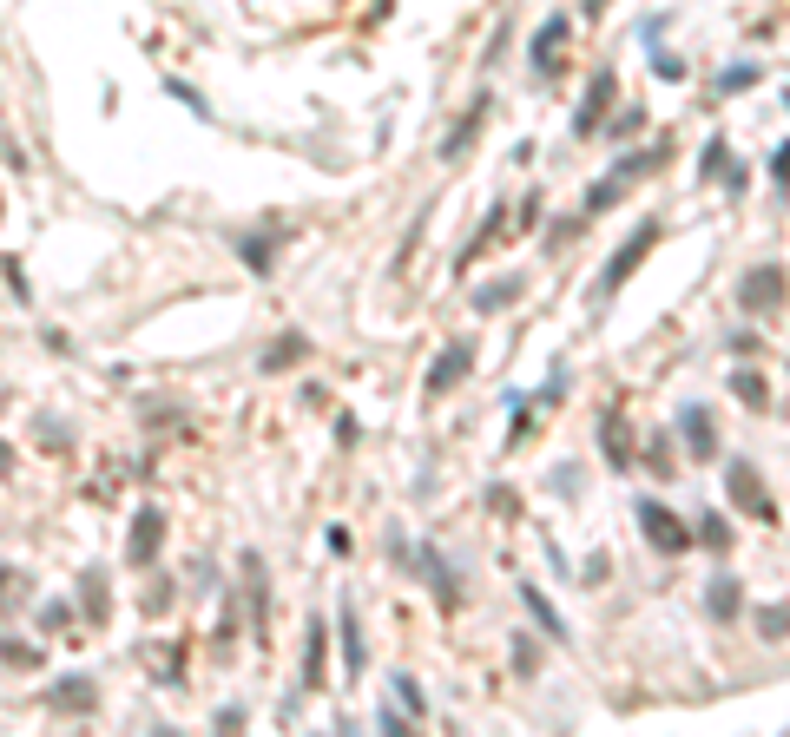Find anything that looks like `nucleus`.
I'll return each mask as SVG.
<instances>
[{
	"label": "nucleus",
	"mask_w": 790,
	"mask_h": 737,
	"mask_svg": "<svg viewBox=\"0 0 790 737\" xmlns=\"http://www.w3.org/2000/svg\"><path fill=\"white\" fill-rule=\"evenodd\" d=\"M237 257L257 270V277H270V264H277V231H257V237H237Z\"/></svg>",
	"instance_id": "nucleus-15"
},
{
	"label": "nucleus",
	"mask_w": 790,
	"mask_h": 737,
	"mask_svg": "<svg viewBox=\"0 0 790 737\" xmlns=\"http://www.w3.org/2000/svg\"><path fill=\"white\" fill-rule=\"evenodd\" d=\"M646 474H659V481H672V474H679V461H672V441H665V435L646 441Z\"/></svg>",
	"instance_id": "nucleus-23"
},
{
	"label": "nucleus",
	"mask_w": 790,
	"mask_h": 737,
	"mask_svg": "<svg viewBox=\"0 0 790 737\" xmlns=\"http://www.w3.org/2000/svg\"><path fill=\"white\" fill-rule=\"evenodd\" d=\"M521 599H527V612H534V626L547 632L553 645H567V626H560V612L547 606V593H540V586H521Z\"/></svg>",
	"instance_id": "nucleus-18"
},
{
	"label": "nucleus",
	"mask_w": 790,
	"mask_h": 737,
	"mask_svg": "<svg viewBox=\"0 0 790 737\" xmlns=\"http://www.w3.org/2000/svg\"><path fill=\"white\" fill-rule=\"evenodd\" d=\"M784 290H790V277L777 264H758V270H744L738 277V310H751V316H764V310H777L784 303Z\"/></svg>",
	"instance_id": "nucleus-4"
},
{
	"label": "nucleus",
	"mask_w": 790,
	"mask_h": 737,
	"mask_svg": "<svg viewBox=\"0 0 790 737\" xmlns=\"http://www.w3.org/2000/svg\"><path fill=\"white\" fill-rule=\"evenodd\" d=\"M738 606H744L738 580H731V573H718V580H711V593H705V612L718 619V626H731V619H738Z\"/></svg>",
	"instance_id": "nucleus-12"
},
{
	"label": "nucleus",
	"mask_w": 790,
	"mask_h": 737,
	"mask_svg": "<svg viewBox=\"0 0 790 737\" xmlns=\"http://www.w3.org/2000/svg\"><path fill=\"white\" fill-rule=\"evenodd\" d=\"M158 547H165V514H158V507H139V514H132V534H126V560L152 566Z\"/></svg>",
	"instance_id": "nucleus-5"
},
{
	"label": "nucleus",
	"mask_w": 790,
	"mask_h": 737,
	"mask_svg": "<svg viewBox=\"0 0 790 737\" xmlns=\"http://www.w3.org/2000/svg\"><path fill=\"white\" fill-rule=\"evenodd\" d=\"M771 172H777V185H790V145L777 152V165H771Z\"/></svg>",
	"instance_id": "nucleus-32"
},
{
	"label": "nucleus",
	"mask_w": 790,
	"mask_h": 737,
	"mask_svg": "<svg viewBox=\"0 0 790 737\" xmlns=\"http://www.w3.org/2000/svg\"><path fill=\"white\" fill-rule=\"evenodd\" d=\"M468 362H474V343L461 336V343H448L442 356H435V369H428V395H448L461 376H468Z\"/></svg>",
	"instance_id": "nucleus-6"
},
{
	"label": "nucleus",
	"mask_w": 790,
	"mask_h": 737,
	"mask_svg": "<svg viewBox=\"0 0 790 737\" xmlns=\"http://www.w3.org/2000/svg\"><path fill=\"white\" fill-rule=\"evenodd\" d=\"M698 172H705V178H725V191H744V165H731V145H725V139H711V145H705Z\"/></svg>",
	"instance_id": "nucleus-11"
},
{
	"label": "nucleus",
	"mask_w": 790,
	"mask_h": 737,
	"mask_svg": "<svg viewBox=\"0 0 790 737\" xmlns=\"http://www.w3.org/2000/svg\"><path fill=\"white\" fill-rule=\"evenodd\" d=\"M303 349H310L303 336H290V343H270V362H264V369H290V356H303Z\"/></svg>",
	"instance_id": "nucleus-29"
},
{
	"label": "nucleus",
	"mask_w": 790,
	"mask_h": 737,
	"mask_svg": "<svg viewBox=\"0 0 790 737\" xmlns=\"http://www.w3.org/2000/svg\"><path fill=\"white\" fill-rule=\"evenodd\" d=\"M731 395H738L744 408H758V415L771 408V382H764L758 369H738V376H731Z\"/></svg>",
	"instance_id": "nucleus-20"
},
{
	"label": "nucleus",
	"mask_w": 790,
	"mask_h": 737,
	"mask_svg": "<svg viewBox=\"0 0 790 737\" xmlns=\"http://www.w3.org/2000/svg\"><path fill=\"white\" fill-rule=\"evenodd\" d=\"M323 645H330V632H323V626L303 632V691H323Z\"/></svg>",
	"instance_id": "nucleus-16"
},
{
	"label": "nucleus",
	"mask_w": 790,
	"mask_h": 737,
	"mask_svg": "<svg viewBox=\"0 0 790 737\" xmlns=\"http://www.w3.org/2000/svg\"><path fill=\"white\" fill-rule=\"evenodd\" d=\"M560 40H567V20L553 14V20H547V27H540V33H534V73H547V66H553V60H560Z\"/></svg>",
	"instance_id": "nucleus-19"
},
{
	"label": "nucleus",
	"mask_w": 790,
	"mask_h": 737,
	"mask_svg": "<svg viewBox=\"0 0 790 737\" xmlns=\"http://www.w3.org/2000/svg\"><path fill=\"white\" fill-rule=\"evenodd\" d=\"M99 705V685L86 672L66 678V685H47V711H93Z\"/></svg>",
	"instance_id": "nucleus-9"
},
{
	"label": "nucleus",
	"mask_w": 790,
	"mask_h": 737,
	"mask_svg": "<svg viewBox=\"0 0 790 737\" xmlns=\"http://www.w3.org/2000/svg\"><path fill=\"white\" fill-rule=\"evenodd\" d=\"M66 619H73V612H66V606H60V599H53V606H47V612H40V626H47V632H66Z\"/></svg>",
	"instance_id": "nucleus-31"
},
{
	"label": "nucleus",
	"mask_w": 790,
	"mask_h": 737,
	"mask_svg": "<svg viewBox=\"0 0 790 737\" xmlns=\"http://www.w3.org/2000/svg\"><path fill=\"white\" fill-rule=\"evenodd\" d=\"M481 112H488V106H474L468 119H461V126H455V132H448V139H442V158H461V152H468V139H474V132H481Z\"/></svg>",
	"instance_id": "nucleus-24"
},
{
	"label": "nucleus",
	"mask_w": 790,
	"mask_h": 737,
	"mask_svg": "<svg viewBox=\"0 0 790 737\" xmlns=\"http://www.w3.org/2000/svg\"><path fill=\"white\" fill-rule=\"evenodd\" d=\"M652 244H659V218H646V224H639V231H632L626 237V244H619V257H613V264H606L600 270V283H593V297H613V290H619V283H626L632 277V270H639V264H646V251H652Z\"/></svg>",
	"instance_id": "nucleus-1"
},
{
	"label": "nucleus",
	"mask_w": 790,
	"mask_h": 737,
	"mask_svg": "<svg viewBox=\"0 0 790 737\" xmlns=\"http://www.w3.org/2000/svg\"><path fill=\"white\" fill-rule=\"evenodd\" d=\"M145 665L158 672V685H185V645H145Z\"/></svg>",
	"instance_id": "nucleus-14"
},
{
	"label": "nucleus",
	"mask_w": 790,
	"mask_h": 737,
	"mask_svg": "<svg viewBox=\"0 0 790 737\" xmlns=\"http://www.w3.org/2000/svg\"><path fill=\"white\" fill-rule=\"evenodd\" d=\"M692 540H705L711 553H725V547H731V527H725V520H711V514H705V520L692 527Z\"/></svg>",
	"instance_id": "nucleus-28"
},
{
	"label": "nucleus",
	"mask_w": 790,
	"mask_h": 737,
	"mask_svg": "<svg viewBox=\"0 0 790 737\" xmlns=\"http://www.w3.org/2000/svg\"><path fill=\"white\" fill-rule=\"evenodd\" d=\"M632 514H639V534H646L659 553H685V547H692V527H685V520L672 514V507H659V501H639Z\"/></svg>",
	"instance_id": "nucleus-3"
},
{
	"label": "nucleus",
	"mask_w": 790,
	"mask_h": 737,
	"mask_svg": "<svg viewBox=\"0 0 790 737\" xmlns=\"http://www.w3.org/2000/svg\"><path fill=\"white\" fill-rule=\"evenodd\" d=\"M679 435H685V448H692V461H711V448H718V428H711V415L705 408H679Z\"/></svg>",
	"instance_id": "nucleus-7"
},
{
	"label": "nucleus",
	"mask_w": 790,
	"mask_h": 737,
	"mask_svg": "<svg viewBox=\"0 0 790 737\" xmlns=\"http://www.w3.org/2000/svg\"><path fill=\"white\" fill-rule=\"evenodd\" d=\"M725 494H731V507H738V514L764 520V527H771V520H777V501H771V487L758 481V468H751V461H731V468H725Z\"/></svg>",
	"instance_id": "nucleus-2"
},
{
	"label": "nucleus",
	"mask_w": 790,
	"mask_h": 737,
	"mask_svg": "<svg viewBox=\"0 0 790 737\" xmlns=\"http://www.w3.org/2000/svg\"><path fill=\"white\" fill-rule=\"evenodd\" d=\"M343 659H349V678L363 672V632H356V612H349V599H343Z\"/></svg>",
	"instance_id": "nucleus-25"
},
{
	"label": "nucleus",
	"mask_w": 790,
	"mask_h": 737,
	"mask_svg": "<svg viewBox=\"0 0 790 737\" xmlns=\"http://www.w3.org/2000/svg\"><path fill=\"white\" fill-rule=\"evenodd\" d=\"M14 468V441H0V474Z\"/></svg>",
	"instance_id": "nucleus-33"
},
{
	"label": "nucleus",
	"mask_w": 790,
	"mask_h": 737,
	"mask_svg": "<svg viewBox=\"0 0 790 737\" xmlns=\"http://www.w3.org/2000/svg\"><path fill=\"white\" fill-rule=\"evenodd\" d=\"M86 619H93V626H106L112 619V599H106V573H99V566H86Z\"/></svg>",
	"instance_id": "nucleus-21"
},
{
	"label": "nucleus",
	"mask_w": 790,
	"mask_h": 737,
	"mask_svg": "<svg viewBox=\"0 0 790 737\" xmlns=\"http://www.w3.org/2000/svg\"><path fill=\"white\" fill-rule=\"evenodd\" d=\"M758 632H764V639H790V606H758Z\"/></svg>",
	"instance_id": "nucleus-26"
},
{
	"label": "nucleus",
	"mask_w": 790,
	"mask_h": 737,
	"mask_svg": "<svg viewBox=\"0 0 790 737\" xmlns=\"http://www.w3.org/2000/svg\"><path fill=\"white\" fill-rule=\"evenodd\" d=\"M600 448H606V468H613V474L632 468V428H626V415H606V422H600Z\"/></svg>",
	"instance_id": "nucleus-10"
},
{
	"label": "nucleus",
	"mask_w": 790,
	"mask_h": 737,
	"mask_svg": "<svg viewBox=\"0 0 790 737\" xmlns=\"http://www.w3.org/2000/svg\"><path fill=\"white\" fill-rule=\"evenodd\" d=\"M613 73H593V86H586V99H580V112H573V132H600V112L613 106Z\"/></svg>",
	"instance_id": "nucleus-8"
},
{
	"label": "nucleus",
	"mask_w": 790,
	"mask_h": 737,
	"mask_svg": "<svg viewBox=\"0 0 790 737\" xmlns=\"http://www.w3.org/2000/svg\"><path fill=\"white\" fill-rule=\"evenodd\" d=\"M422 573H428V586H435L442 606H461V586H455V573L442 566V553H435V547H422Z\"/></svg>",
	"instance_id": "nucleus-17"
},
{
	"label": "nucleus",
	"mask_w": 790,
	"mask_h": 737,
	"mask_svg": "<svg viewBox=\"0 0 790 737\" xmlns=\"http://www.w3.org/2000/svg\"><path fill=\"white\" fill-rule=\"evenodd\" d=\"M27 599H33V580L20 573V566H0V626H7V619H14Z\"/></svg>",
	"instance_id": "nucleus-13"
},
{
	"label": "nucleus",
	"mask_w": 790,
	"mask_h": 737,
	"mask_svg": "<svg viewBox=\"0 0 790 737\" xmlns=\"http://www.w3.org/2000/svg\"><path fill=\"white\" fill-rule=\"evenodd\" d=\"M527 290V277H501V283H481L474 290V310H501V303H514Z\"/></svg>",
	"instance_id": "nucleus-22"
},
{
	"label": "nucleus",
	"mask_w": 790,
	"mask_h": 737,
	"mask_svg": "<svg viewBox=\"0 0 790 737\" xmlns=\"http://www.w3.org/2000/svg\"><path fill=\"white\" fill-rule=\"evenodd\" d=\"M652 73H659V79H685V60H672V53L652 47Z\"/></svg>",
	"instance_id": "nucleus-30"
},
{
	"label": "nucleus",
	"mask_w": 790,
	"mask_h": 737,
	"mask_svg": "<svg viewBox=\"0 0 790 737\" xmlns=\"http://www.w3.org/2000/svg\"><path fill=\"white\" fill-rule=\"evenodd\" d=\"M0 659L14 665V672H40V652H33V645H20V639H0Z\"/></svg>",
	"instance_id": "nucleus-27"
}]
</instances>
